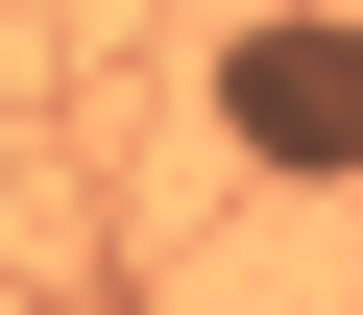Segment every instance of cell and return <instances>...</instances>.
<instances>
[{"instance_id": "cell-1", "label": "cell", "mask_w": 363, "mask_h": 315, "mask_svg": "<svg viewBox=\"0 0 363 315\" xmlns=\"http://www.w3.org/2000/svg\"><path fill=\"white\" fill-rule=\"evenodd\" d=\"M218 145L267 194H363V25H315V0L218 25Z\"/></svg>"}]
</instances>
